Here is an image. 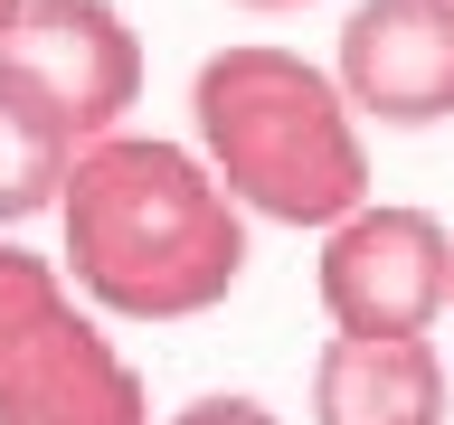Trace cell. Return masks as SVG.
I'll list each match as a JSON object with an SVG mask.
<instances>
[{"label":"cell","mask_w":454,"mask_h":425,"mask_svg":"<svg viewBox=\"0 0 454 425\" xmlns=\"http://www.w3.org/2000/svg\"><path fill=\"white\" fill-rule=\"evenodd\" d=\"M0 57L57 104L76 142L123 133V113L142 104V38L114 0H20V19L0 28Z\"/></svg>","instance_id":"obj_5"},{"label":"cell","mask_w":454,"mask_h":425,"mask_svg":"<svg viewBox=\"0 0 454 425\" xmlns=\"http://www.w3.org/2000/svg\"><path fill=\"white\" fill-rule=\"evenodd\" d=\"M227 10H303V0H227Z\"/></svg>","instance_id":"obj_10"},{"label":"cell","mask_w":454,"mask_h":425,"mask_svg":"<svg viewBox=\"0 0 454 425\" xmlns=\"http://www.w3.org/2000/svg\"><path fill=\"white\" fill-rule=\"evenodd\" d=\"M76 151H85V142L57 123V104L0 57V236L57 208V180H67Z\"/></svg>","instance_id":"obj_8"},{"label":"cell","mask_w":454,"mask_h":425,"mask_svg":"<svg viewBox=\"0 0 454 425\" xmlns=\"http://www.w3.org/2000/svg\"><path fill=\"white\" fill-rule=\"evenodd\" d=\"M190 133L199 161L247 218L275 227H332L369 198V142L360 113L340 104L332 66L294 48L237 38V48L199 57L190 76Z\"/></svg>","instance_id":"obj_2"},{"label":"cell","mask_w":454,"mask_h":425,"mask_svg":"<svg viewBox=\"0 0 454 425\" xmlns=\"http://www.w3.org/2000/svg\"><path fill=\"white\" fill-rule=\"evenodd\" d=\"M445 406L454 378L426 331H388V340L332 331L312 359V425H445Z\"/></svg>","instance_id":"obj_7"},{"label":"cell","mask_w":454,"mask_h":425,"mask_svg":"<svg viewBox=\"0 0 454 425\" xmlns=\"http://www.w3.org/2000/svg\"><path fill=\"white\" fill-rule=\"evenodd\" d=\"M445 312H454V303H445Z\"/></svg>","instance_id":"obj_12"},{"label":"cell","mask_w":454,"mask_h":425,"mask_svg":"<svg viewBox=\"0 0 454 425\" xmlns=\"http://www.w3.org/2000/svg\"><path fill=\"white\" fill-rule=\"evenodd\" d=\"M170 425H284V416L265 406V397H237V388H227V397H190Z\"/></svg>","instance_id":"obj_9"},{"label":"cell","mask_w":454,"mask_h":425,"mask_svg":"<svg viewBox=\"0 0 454 425\" xmlns=\"http://www.w3.org/2000/svg\"><path fill=\"white\" fill-rule=\"evenodd\" d=\"M0 425H152L142 368L57 255H28L20 236H0Z\"/></svg>","instance_id":"obj_3"},{"label":"cell","mask_w":454,"mask_h":425,"mask_svg":"<svg viewBox=\"0 0 454 425\" xmlns=\"http://www.w3.org/2000/svg\"><path fill=\"white\" fill-rule=\"evenodd\" d=\"M10 19H20V0H0V28H10Z\"/></svg>","instance_id":"obj_11"},{"label":"cell","mask_w":454,"mask_h":425,"mask_svg":"<svg viewBox=\"0 0 454 425\" xmlns=\"http://www.w3.org/2000/svg\"><path fill=\"white\" fill-rule=\"evenodd\" d=\"M312 293L332 312V331L388 340V331H435L454 303V236L435 208H397V198H360L350 218L322 227V265Z\"/></svg>","instance_id":"obj_4"},{"label":"cell","mask_w":454,"mask_h":425,"mask_svg":"<svg viewBox=\"0 0 454 425\" xmlns=\"http://www.w3.org/2000/svg\"><path fill=\"white\" fill-rule=\"evenodd\" d=\"M332 85L360 123L426 133L454 113V0H360L340 19Z\"/></svg>","instance_id":"obj_6"},{"label":"cell","mask_w":454,"mask_h":425,"mask_svg":"<svg viewBox=\"0 0 454 425\" xmlns=\"http://www.w3.org/2000/svg\"><path fill=\"white\" fill-rule=\"evenodd\" d=\"M57 274L114 321H199L247 274V208L190 142L95 133L57 180Z\"/></svg>","instance_id":"obj_1"}]
</instances>
